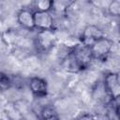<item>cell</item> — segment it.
Here are the masks:
<instances>
[{"instance_id": "cell-1", "label": "cell", "mask_w": 120, "mask_h": 120, "mask_svg": "<svg viewBox=\"0 0 120 120\" xmlns=\"http://www.w3.org/2000/svg\"><path fill=\"white\" fill-rule=\"evenodd\" d=\"M56 40L57 38L54 30H41L37 32L34 44L38 52L47 53L55 46Z\"/></svg>"}, {"instance_id": "cell-2", "label": "cell", "mask_w": 120, "mask_h": 120, "mask_svg": "<svg viewBox=\"0 0 120 120\" xmlns=\"http://www.w3.org/2000/svg\"><path fill=\"white\" fill-rule=\"evenodd\" d=\"M113 45L114 41L110 38L103 36L102 38H98L89 47L93 60L95 59L98 61H104L107 59L113 48Z\"/></svg>"}, {"instance_id": "cell-3", "label": "cell", "mask_w": 120, "mask_h": 120, "mask_svg": "<svg viewBox=\"0 0 120 120\" xmlns=\"http://www.w3.org/2000/svg\"><path fill=\"white\" fill-rule=\"evenodd\" d=\"M103 87L110 100L119 99L120 96V77L118 72H107L102 82Z\"/></svg>"}, {"instance_id": "cell-4", "label": "cell", "mask_w": 120, "mask_h": 120, "mask_svg": "<svg viewBox=\"0 0 120 120\" xmlns=\"http://www.w3.org/2000/svg\"><path fill=\"white\" fill-rule=\"evenodd\" d=\"M69 52L71 53L72 57L74 58L80 71L86 69L90 66V64L93 60L89 47L83 46L82 44L77 45L74 48H72L69 51Z\"/></svg>"}, {"instance_id": "cell-5", "label": "cell", "mask_w": 120, "mask_h": 120, "mask_svg": "<svg viewBox=\"0 0 120 120\" xmlns=\"http://www.w3.org/2000/svg\"><path fill=\"white\" fill-rule=\"evenodd\" d=\"M104 36L103 31L96 24H87L81 35V44L86 47H90L95 41Z\"/></svg>"}, {"instance_id": "cell-6", "label": "cell", "mask_w": 120, "mask_h": 120, "mask_svg": "<svg viewBox=\"0 0 120 120\" xmlns=\"http://www.w3.org/2000/svg\"><path fill=\"white\" fill-rule=\"evenodd\" d=\"M35 29L41 30H54V20L51 12L34 11Z\"/></svg>"}, {"instance_id": "cell-7", "label": "cell", "mask_w": 120, "mask_h": 120, "mask_svg": "<svg viewBox=\"0 0 120 120\" xmlns=\"http://www.w3.org/2000/svg\"><path fill=\"white\" fill-rule=\"evenodd\" d=\"M29 89L35 98H42L48 96L49 86L44 78L34 76L29 80Z\"/></svg>"}, {"instance_id": "cell-8", "label": "cell", "mask_w": 120, "mask_h": 120, "mask_svg": "<svg viewBox=\"0 0 120 120\" xmlns=\"http://www.w3.org/2000/svg\"><path fill=\"white\" fill-rule=\"evenodd\" d=\"M17 22L24 29L34 30V10L32 8H22L17 12Z\"/></svg>"}, {"instance_id": "cell-9", "label": "cell", "mask_w": 120, "mask_h": 120, "mask_svg": "<svg viewBox=\"0 0 120 120\" xmlns=\"http://www.w3.org/2000/svg\"><path fill=\"white\" fill-rule=\"evenodd\" d=\"M42 120H60V115L57 110L52 105H45L39 112Z\"/></svg>"}, {"instance_id": "cell-10", "label": "cell", "mask_w": 120, "mask_h": 120, "mask_svg": "<svg viewBox=\"0 0 120 120\" xmlns=\"http://www.w3.org/2000/svg\"><path fill=\"white\" fill-rule=\"evenodd\" d=\"M53 1L52 0H37L33 4L34 11L51 12L52 10Z\"/></svg>"}, {"instance_id": "cell-11", "label": "cell", "mask_w": 120, "mask_h": 120, "mask_svg": "<svg viewBox=\"0 0 120 120\" xmlns=\"http://www.w3.org/2000/svg\"><path fill=\"white\" fill-rule=\"evenodd\" d=\"M13 85V81L8 74L0 71V92H6L9 90Z\"/></svg>"}, {"instance_id": "cell-12", "label": "cell", "mask_w": 120, "mask_h": 120, "mask_svg": "<svg viewBox=\"0 0 120 120\" xmlns=\"http://www.w3.org/2000/svg\"><path fill=\"white\" fill-rule=\"evenodd\" d=\"M108 13L111 16L118 17L120 15V0H113L108 6Z\"/></svg>"}, {"instance_id": "cell-13", "label": "cell", "mask_w": 120, "mask_h": 120, "mask_svg": "<svg viewBox=\"0 0 120 120\" xmlns=\"http://www.w3.org/2000/svg\"><path fill=\"white\" fill-rule=\"evenodd\" d=\"M75 120H96V119H95V117L91 113H89V112H83V113L80 114Z\"/></svg>"}]
</instances>
